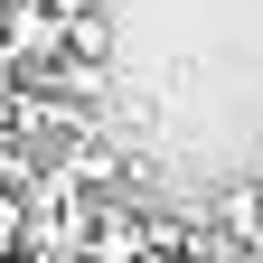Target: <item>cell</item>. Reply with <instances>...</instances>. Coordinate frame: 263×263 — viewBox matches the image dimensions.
Returning a JSON list of instances; mask_svg holds the SVG:
<instances>
[{"label": "cell", "mask_w": 263, "mask_h": 263, "mask_svg": "<svg viewBox=\"0 0 263 263\" xmlns=\"http://www.w3.org/2000/svg\"><path fill=\"white\" fill-rule=\"evenodd\" d=\"M0 19H10V10H0Z\"/></svg>", "instance_id": "4"}, {"label": "cell", "mask_w": 263, "mask_h": 263, "mask_svg": "<svg viewBox=\"0 0 263 263\" xmlns=\"http://www.w3.org/2000/svg\"><path fill=\"white\" fill-rule=\"evenodd\" d=\"M66 57H85V66H104V57H113V28H104V10L66 19Z\"/></svg>", "instance_id": "2"}, {"label": "cell", "mask_w": 263, "mask_h": 263, "mask_svg": "<svg viewBox=\"0 0 263 263\" xmlns=\"http://www.w3.org/2000/svg\"><path fill=\"white\" fill-rule=\"evenodd\" d=\"M47 10H57V19H85V10H94V0H47Z\"/></svg>", "instance_id": "3"}, {"label": "cell", "mask_w": 263, "mask_h": 263, "mask_svg": "<svg viewBox=\"0 0 263 263\" xmlns=\"http://www.w3.org/2000/svg\"><path fill=\"white\" fill-rule=\"evenodd\" d=\"M0 38H10V57L28 66V76H38V66H57V57H66V19L47 10V0H10Z\"/></svg>", "instance_id": "1"}]
</instances>
